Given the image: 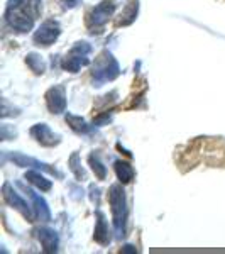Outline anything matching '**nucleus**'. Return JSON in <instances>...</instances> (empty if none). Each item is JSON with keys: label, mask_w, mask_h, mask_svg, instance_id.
Masks as SVG:
<instances>
[{"label": "nucleus", "mask_w": 225, "mask_h": 254, "mask_svg": "<svg viewBox=\"0 0 225 254\" xmlns=\"http://www.w3.org/2000/svg\"><path fill=\"white\" fill-rule=\"evenodd\" d=\"M48 105H49V109L53 110L55 114H58L61 112V110L64 109V104H66V100H64V93H63V88H59V87H56V88H51L48 92Z\"/></svg>", "instance_id": "f03ea898"}, {"label": "nucleus", "mask_w": 225, "mask_h": 254, "mask_svg": "<svg viewBox=\"0 0 225 254\" xmlns=\"http://www.w3.org/2000/svg\"><path fill=\"white\" fill-rule=\"evenodd\" d=\"M90 163H92V168H93V171L97 173V176L98 178H104L105 176V168H104V165H102L100 161H98L97 158H90Z\"/></svg>", "instance_id": "6e6552de"}, {"label": "nucleus", "mask_w": 225, "mask_h": 254, "mask_svg": "<svg viewBox=\"0 0 225 254\" xmlns=\"http://www.w3.org/2000/svg\"><path fill=\"white\" fill-rule=\"evenodd\" d=\"M58 26H56L55 22H44L43 26H41V29L36 32L34 36V41L39 44H43V46H48V44H51L53 41L58 38Z\"/></svg>", "instance_id": "f257e3e1"}, {"label": "nucleus", "mask_w": 225, "mask_h": 254, "mask_svg": "<svg viewBox=\"0 0 225 254\" xmlns=\"http://www.w3.org/2000/svg\"><path fill=\"white\" fill-rule=\"evenodd\" d=\"M32 136H36L43 144H55V136L51 134V130L46 126H36L32 129Z\"/></svg>", "instance_id": "7ed1b4c3"}, {"label": "nucleus", "mask_w": 225, "mask_h": 254, "mask_svg": "<svg viewBox=\"0 0 225 254\" xmlns=\"http://www.w3.org/2000/svg\"><path fill=\"white\" fill-rule=\"evenodd\" d=\"M117 176L120 178V182L127 183V182L132 180L134 170L127 165V163H117Z\"/></svg>", "instance_id": "39448f33"}, {"label": "nucleus", "mask_w": 225, "mask_h": 254, "mask_svg": "<svg viewBox=\"0 0 225 254\" xmlns=\"http://www.w3.org/2000/svg\"><path fill=\"white\" fill-rule=\"evenodd\" d=\"M66 121H69V124H71V127L75 130H87V127H85V122H83V119H80V117H73V116H68L66 117Z\"/></svg>", "instance_id": "0eeeda50"}, {"label": "nucleus", "mask_w": 225, "mask_h": 254, "mask_svg": "<svg viewBox=\"0 0 225 254\" xmlns=\"http://www.w3.org/2000/svg\"><path fill=\"white\" fill-rule=\"evenodd\" d=\"M26 178L29 180V182L34 183L36 187H39V188H43V190H49V187H51V183L46 182V180L43 178L39 173H34V171H29V173L26 175Z\"/></svg>", "instance_id": "423d86ee"}, {"label": "nucleus", "mask_w": 225, "mask_h": 254, "mask_svg": "<svg viewBox=\"0 0 225 254\" xmlns=\"http://www.w3.org/2000/svg\"><path fill=\"white\" fill-rule=\"evenodd\" d=\"M39 239H41V243H43L46 251H55V249H56V236H55V232H53V231H48V229L41 231L39 232Z\"/></svg>", "instance_id": "20e7f679"}]
</instances>
